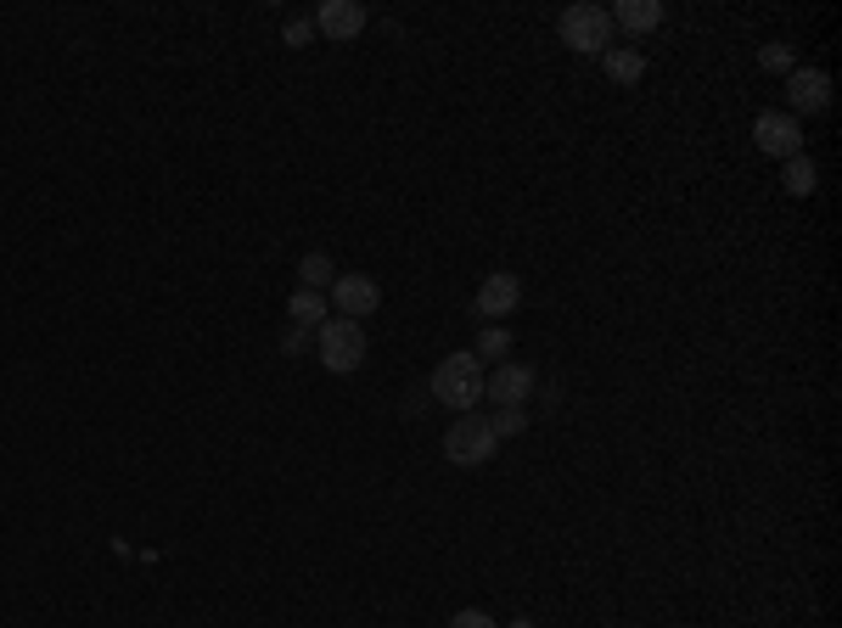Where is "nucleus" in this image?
Wrapping results in <instances>:
<instances>
[{"mask_svg": "<svg viewBox=\"0 0 842 628\" xmlns=\"http://www.w3.org/2000/svg\"><path fill=\"white\" fill-rule=\"evenodd\" d=\"M483 382H489V371H483L477 354H449V359H438L433 376H428V399L444 405V410H456V415H472L483 405Z\"/></svg>", "mask_w": 842, "mask_h": 628, "instance_id": "obj_1", "label": "nucleus"}, {"mask_svg": "<svg viewBox=\"0 0 842 628\" xmlns=\"http://www.w3.org/2000/svg\"><path fill=\"white\" fill-rule=\"evenodd\" d=\"M366 325L360 320H343V315H332L327 325L315 332V354H320V366H327L332 376H354L366 366Z\"/></svg>", "mask_w": 842, "mask_h": 628, "instance_id": "obj_2", "label": "nucleus"}, {"mask_svg": "<svg viewBox=\"0 0 842 628\" xmlns=\"http://www.w3.org/2000/svg\"><path fill=\"white\" fill-rule=\"evenodd\" d=\"M557 35H562V46L578 51V56H607V51H612V12L596 7V0H578V7H567V12L557 17Z\"/></svg>", "mask_w": 842, "mask_h": 628, "instance_id": "obj_3", "label": "nucleus"}, {"mask_svg": "<svg viewBox=\"0 0 842 628\" xmlns=\"http://www.w3.org/2000/svg\"><path fill=\"white\" fill-rule=\"evenodd\" d=\"M495 449H500V438H495V426H489V415H456L449 421V433H444V460L449 466H489L495 460Z\"/></svg>", "mask_w": 842, "mask_h": 628, "instance_id": "obj_4", "label": "nucleus"}, {"mask_svg": "<svg viewBox=\"0 0 842 628\" xmlns=\"http://www.w3.org/2000/svg\"><path fill=\"white\" fill-rule=\"evenodd\" d=\"M753 141H758V152L764 157H803V118H792V113H758L753 118Z\"/></svg>", "mask_w": 842, "mask_h": 628, "instance_id": "obj_5", "label": "nucleus"}, {"mask_svg": "<svg viewBox=\"0 0 842 628\" xmlns=\"http://www.w3.org/2000/svg\"><path fill=\"white\" fill-rule=\"evenodd\" d=\"M327 304H332V315L360 320V325H366V315H377V309H382V286H377L371 275H337Z\"/></svg>", "mask_w": 842, "mask_h": 628, "instance_id": "obj_6", "label": "nucleus"}, {"mask_svg": "<svg viewBox=\"0 0 842 628\" xmlns=\"http://www.w3.org/2000/svg\"><path fill=\"white\" fill-rule=\"evenodd\" d=\"M539 376L528 366H516V359H506V366H495V376L483 382V399H495V410H523L534 399Z\"/></svg>", "mask_w": 842, "mask_h": 628, "instance_id": "obj_7", "label": "nucleus"}, {"mask_svg": "<svg viewBox=\"0 0 842 628\" xmlns=\"http://www.w3.org/2000/svg\"><path fill=\"white\" fill-rule=\"evenodd\" d=\"M516 304H523V281H516L511 270H489L472 297V315H483L489 325H500V315H511Z\"/></svg>", "mask_w": 842, "mask_h": 628, "instance_id": "obj_8", "label": "nucleus"}, {"mask_svg": "<svg viewBox=\"0 0 842 628\" xmlns=\"http://www.w3.org/2000/svg\"><path fill=\"white\" fill-rule=\"evenodd\" d=\"M831 107V74L826 68H792L787 74V113L803 118V113H826Z\"/></svg>", "mask_w": 842, "mask_h": 628, "instance_id": "obj_9", "label": "nucleus"}, {"mask_svg": "<svg viewBox=\"0 0 842 628\" xmlns=\"http://www.w3.org/2000/svg\"><path fill=\"white\" fill-rule=\"evenodd\" d=\"M360 28H366V7H360V0H320V7H315V35H327L332 46L360 40Z\"/></svg>", "mask_w": 842, "mask_h": 628, "instance_id": "obj_10", "label": "nucleus"}, {"mask_svg": "<svg viewBox=\"0 0 842 628\" xmlns=\"http://www.w3.org/2000/svg\"><path fill=\"white\" fill-rule=\"evenodd\" d=\"M612 28H624V35H652V28H663V7L658 0H618V7H612Z\"/></svg>", "mask_w": 842, "mask_h": 628, "instance_id": "obj_11", "label": "nucleus"}, {"mask_svg": "<svg viewBox=\"0 0 842 628\" xmlns=\"http://www.w3.org/2000/svg\"><path fill=\"white\" fill-rule=\"evenodd\" d=\"M286 320L298 325V332H320V325L332 320V304H327V292H293V304H286Z\"/></svg>", "mask_w": 842, "mask_h": 628, "instance_id": "obj_12", "label": "nucleus"}, {"mask_svg": "<svg viewBox=\"0 0 842 628\" xmlns=\"http://www.w3.org/2000/svg\"><path fill=\"white\" fill-rule=\"evenodd\" d=\"M601 68H607L612 85H640V79H646V56H640L635 46H612V51L601 56Z\"/></svg>", "mask_w": 842, "mask_h": 628, "instance_id": "obj_13", "label": "nucleus"}, {"mask_svg": "<svg viewBox=\"0 0 842 628\" xmlns=\"http://www.w3.org/2000/svg\"><path fill=\"white\" fill-rule=\"evenodd\" d=\"M332 281H337V270H332L327 253H304V258H298V286H304V292H327Z\"/></svg>", "mask_w": 842, "mask_h": 628, "instance_id": "obj_14", "label": "nucleus"}, {"mask_svg": "<svg viewBox=\"0 0 842 628\" xmlns=\"http://www.w3.org/2000/svg\"><path fill=\"white\" fill-rule=\"evenodd\" d=\"M781 180H787V191H792V196H808V191L820 185L815 157H808V152H803V157H787V175H781Z\"/></svg>", "mask_w": 842, "mask_h": 628, "instance_id": "obj_15", "label": "nucleus"}, {"mask_svg": "<svg viewBox=\"0 0 842 628\" xmlns=\"http://www.w3.org/2000/svg\"><path fill=\"white\" fill-rule=\"evenodd\" d=\"M472 354H477V359H506V354H511V332H506V325H483Z\"/></svg>", "mask_w": 842, "mask_h": 628, "instance_id": "obj_16", "label": "nucleus"}, {"mask_svg": "<svg viewBox=\"0 0 842 628\" xmlns=\"http://www.w3.org/2000/svg\"><path fill=\"white\" fill-rule=\"evenodd\" d=\"M758 68H764V74H792L798 56H792L787 40H775V46H758Z\"/></svg>", "mask_w": 842, "mask_h": 628, "instance_id": "obj_17", "label": "nucleus"}, {"mask_svg": "<svg viewBox=\"0 0 842 628\" xmlns=\"http://www.w3.org/2000/svg\"><path fill=\"white\" fill-rule=\"evenodd\" d=\"M489 426H495V438H516V433H528V410H495Z\"/></svg>", "mask_w": 842, "mask_h": 628, "instance_id": "obj_18", "label": "nucleus"}, {"mask_svg": "<svg viewBox=\"0 0 842 628\" xmlns=\"http://www.w3.org/2000/svg\"><path fill=\"white\" fill-rule=\"evenodd\" d=\"M449 628H500L489 612H477V606H461L456 617H449Z\"/></svg>", "mask_w": 842, "mask_h": 628, "instance_id": "obj_19", "label": "nucleus"}, {"mask_svg": "<svg viewBox=\"0 0 842 628\" xmlns=\"http://www.w3.org/2000/svg\"><path fill=\"white\" fill-rule=\"evenodd\" d=\"M281 40H286V46H309V40H315V17H293Z\"/></svg>", "mask_w": 842, "mask_h": 628, "instance_id": "obj_20", "label": "nucleus"}, {"mask_svg": "<svg viewBox=\"0 0 842 628\" xmlns=\"http://www.w3.org/2000/svg\"><path fill=\"white\" fill-rule=\"evenodd\" d=\"M281 348H286V354H304V348H315V332H298V325H286Z\"/></svg>", "mask_w": 842, "mask_h": 628, "instance_id": "obj_21", "label": "nucleus"}, {"mask_svg": "<svg viewBox=\"0 0 842 628\" xmlns=\"http://www.w3.org/2000/svg\"><path fill=\"white\" fill-rule=\"evenodd\" d=\"M500 628H539L534 617H511V623H500Z\"/></svg>", "mask_w": 842, "mask_h": 628, "instance_id": "obj_22", "label": "nucleus"}]
</instances>
